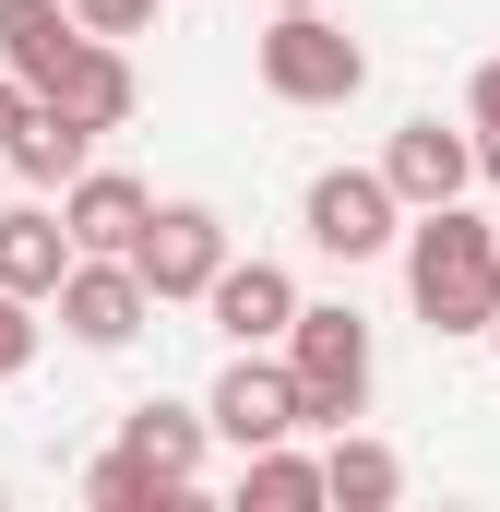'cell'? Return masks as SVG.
<instances>
[{
  "instance_id": "16",
  "label": "cell",
  "mask_w": 500,
  "mask_h": 512,
  "mask_svg": "<svg viewBox=\"0 0 500 512\" xmlns=\"http://www.w3.org/2000/svg\"><path fill=\"white\" fill-rule=\"evenodd\" d=\"M60 262H72V239H60L48 203H12V215H0V286H12V298H48Z\"/></svg>"
},
{
  "instance_id": "4",
  "label": "cell",
  "mask_w": 500,
  "mask_h": 512,
  "mask_svg": "<svg viewBox=\"0 0 500 512\" xmlns=\"http://www.w3.org/2000/svg\"><path fill=\"white\" fill-rule=\"evenodd\" d=\"M131 274H143V298L167 310V298H203L215 286V262H227V215L215 203H155L143 227H131Z\"/></svg>"
},
{
  "instance_id": "22",
  "label": "cell",
  "mask_w": 500,
  "mask_h": 512,
  "mask_svg": "<svg viewBox=\"0 0 500 512\" xmlns=\"http://www.w3.org/2000/svg\"><path fill=\"white\" fill-rule=\"evenodd\" d=\"M24 108H36V84H12V72H0V143H12V120H24Z\"/></svg>"
},
{
  "instance_id": "19",
  "label": "cell",
  "mask_w": 500,
  "mask_h": 512,
  "mask_svg": "<svg viewBox=\"0 0 500 512\" xmlns=\"http://www.w3.org/2000/svg\"><path fill=\"white\" fill-rule=\"evenodd\" d=\"M24 370H36V298L0 286V382H24Z\"/></svg>"
},
{
  "instance_id": "6",
  "label": "cell",
  "mask_w": 500,
  "mask_h": 512,
  "mask_svg": "<svg viewBox=\"0 0 500 512\" xmlns=\"http://www.w3.org/2000/svg\"><path fill=\"white\" fill-rule=\"evenodd\" d=\"M48 298H60V334H72V346H96V358H108V346H131V334L155 322V298H143V274H131L120 251H72Z\"/></svg>"
},
{
  "instance_id": "2",
  "label": "cell",
  "mask_w": 500,
  "mask_h": 512,
  "mask_svg": "<svg viewBox=\"0 0 500 512\" xmlns=\"http://www.w3.org/2000/svg\"><path fill=\"white\" fill-rule=\"evenodd\" d=\"M286 346V382H298V429H358L370 417V322L358 310H310L274 334Z\"/></svg>"
},
{
  "instance_id": "25",
  "label": "cell",
  "mask_w": 500,
  "mask_h": 512,
  "mask_svg": "<svg viewBox=\"0 0 500 512\" xmlns=\"http://www.w3.org/2000/svg\"><path fill=\"white\" fill-rule=\"evenodd\" d=\"M274 12H286V0H274Z\"/></svg>"
},
{
  "instance_id": "9",
  "label": "cell",
  "mask_w": 500,
  "mask_h": 512,
  "mask_svg": "<svg viewBox=\"0 0 500 512\" xmlns=\"http://www.w3.org/2000/svg\"><path fill=\"white\" fill-rule=\"evenodd\" d=\"M143 215H155V191H143L131 167H96V155H84V167L60 179V239H72V251H131Z\"/></svg>"
},
{
  "instance_id": "18",
  "label": "cell",
  "mask_w": 500,
  "mask_h": 512,
  "mask_svg": "<svg viewBox=\"0 0 500 512\" xmlns=\"http://www.w3.org/2000/svg\"><path fill=\"white\" fill-rule=\"evenodd\" d=\"M84 501L96 512H155V501H179V489H167L143 453H96V465H84Z\"/></svg>"
},
{
  "instance_id": "17",
  "label": "cell",
  "mask_w": 500,
  "mask_h": 512,
  "mask_svg": "<svg viewBox=\"0 0 500 512\" xmlns=\"http://www.w3.org/2000/svg\"><path fill=\"white\" fill-rule=\"evenodd\" d=\"M310 501H322V465L310 453H286V441L239 453V512H310Z\"/></svg>"
},
{
  "instance_id": "7",
  "label": "cell",
  "mask_w": 500,
  "mask_h": 512,
  "mask_svg": "<svg viewBox=\"0 0 500 512\" xmlns=\"http://www.w3.org/2000/svg\"><path fill=\"white\" fill-rule=\"evenodd\" d=\"M203 429H215L227 453H262V441H298V382H286V358H262V346H239V358L215 370V393H203Z\"/></svg>"
},
{
  "instance_id": "15",
  "label": "cell",
  "mask_w": 500,
  "mask_h": 512,
  "mask_svg": "<svg viewBox=\"0 0 500 512\" xmlns=\"http://www.w3.org/2000/svg\"><path fill=\"white\" fill-rule=\"evenodd\" d=\"M322 501L393 512V501H405V453H393V441H358V429H334V453H322Z\"/></svg>"
},
{
  "instance_id": "20",
  "label": "cell",
  "mask_w": 500,
  "mask_h": 512,
  "mask_svg": "<svg viewBox=\"0 0 500 512\" xmlns=\"http://www.w3.org/2000/svg\"><path fill=\"white\" fill-rule=\"evenodd\" d=\"M72 24H84V36H143L155 0H72Z\"/></svg>"
},
{
  "instance_id": "12",
  "label": "cell",
  "mask_w": 500,
  "mask_h": 512,
  "mask_svg": "<svg viewBox=\"0 0 500 512\" xmlns=\"http://www.w3.org/2000/svg\"><path fill=\"white\" fill-rule=\"evenodd\" d=\"M203 441H215V429H203V405H167V393H143V405L120 417V453H143L167 489H191V477H203Z\"/></svg>"
},
{
  "instance_id": "3",
  "label": "cell",
  "mask_w": 500,
  "mask_h": 512,
  "mask_svg": "<svg viewBox=\"0 0 500 512\" xmlns=\"http://www.w3.org/2000/svg\"><path fill=\"white\" fill-rule=\"evenodd\" d=\"M370 84V48L322 12V0H286L274 24H262V96H286V108H346Z\"/></svg>"
},
{
  "instance_id": "23",
  "label": "cell",
  "mask_w": 500,
  "mask_h": 512,
  "mask_svg": "<svg viewBox=\"0 0 500 512\" xmlns=\"http://www.w3.org/2000/svg\"><path fill=\"white\" fill-rule=\"evenodd\" d=\"M477 179H500V131H477Z\"/></svg>"
},
{
  "instance_id": "10",
  "label": "cell",
  "mask_w": 500,
  "mask_h": 512,
  "mask_svg": "<svg viewBox=\"0 0 500 512\" xmlns=\"http://www.w3.org/2000/svg\"><path fill=\"white\" fill-rule=\"evenodd\" d=\"M203 310H215V334H227V346H274V334H286V322H298V274H286V262H215V286H203Z\"/></svg>"
},
{
  "instance_id": "14",
  "label": "cell",
  "mask_w": 500,
  "mask_h": 512,
  "mask_svg": "<svg viewBox=\"0 0 500 512\" xmlns=\"http://www.w3.org/2000/svg\"><path fill=\"white\" fill-rule=\"evenodd\" d=\"M72 36H84L72 0H0V72H12V84H48V72L72 60Z\"/></svg>"
},
{
  "instance_id": "24",
  "label": "cell",
  "mask_w": 500,
  "mask_h": 512,
  "mask_svg": "<svg viewBox=\"0 0 500 512\" xmlns=\"http://www.w3.org/2000/svg\"><path fill=\"white\" fill-rule=\"evenodd\" d=\"M489 358H500V310H489Z\"/></svg>"
},
{
  "instance_id": "13",
  "label": "cell",
  "mask_w": 500,
  "mask_h": 512,
  "mask_svg": "<svg viewBox=\"0 0 500 512\" xmlns=\"http://www.w3.org/2000/svg\"><path fill=\"white\" fill-rule=\"evenodd\" d=\"M84 155H96V131L72 120V108H48V96H36V108L12 120V143H0V167H12V179H36V191H60V179H72Z\"/></svg>"
},
{
  "instance_id": "5",
  "label": "cell",
  "mask_w": 500,
  "mask_h": 512,
  "mask_svg": "<svg viewBox=\"0 0 500 512\" xmlns=\"http://www.w3.org/2000/svg\"><path fill=\"white\" fill-rule=\"evenodd\" d=\"M298 227H310L322 262H381L393 239H405V203L381 191V167H322L310 203H298Z\"/></svg>"
},
{
  "instance_id": "11",
  "label": "cell",
  "mask_w": 500,
  "mask_h": 512,
  "mask_svg": "<svg viewBox=\"0 0 500 512\" xmlns=\"http://www.w3.org/2000/svg\"><path fill=\"white\" fill-rule=\"evenodd\" d=\"M48 108H72L84 131H120L131 108H143V84H131V60H120V36H72V60L36 84Z\"/></svg>"
},
{
  "instance_id": "8",
  "label": "cell",
  "mask_w": 500,
  "mask_h": 512,
  "mask_svg": "<svg viewBox=\"0 0 500 512\" xmlns=\"http://www.w3.org/2000/svg\"><path fill=\"white\" fill-rule=\"evenodd\" d=\"M381 191L417 215V203H465L477 191V131H441V120H405L381 143Z\"/></svg>"
},
{
  "instance_id": "21",
  "label": "cell",
  "mask_w": 500,
  "mask_h": 512,
  "mask_svg": "<svg viewBox=\"0 0 500 512\" xmlns=\"http://www.w3.org/2000/svg\"><path fill=\"white\" fill-rule=\"evenodd\" d=\"M465 120H477V131H500V60L477 72V84H465Z\"/></svg>"
},
{
  "instance_id": "1",
  "label": "cell",
  "mask_w": 500,
  "mask_h": 512,
  "mask_svg": "<svg viewBox=\"0 0 500 512\" xmlns=\"http://www.w3.org/2000/svg\"><path fill=\"white\" fill-rule=\"evenodd\" d=\"M405 298H417V322L429 334H489L500 310V227L477 203H417L405 215Z\"/></svg>"
}]
</instances>
